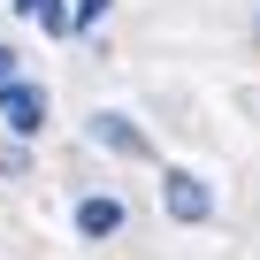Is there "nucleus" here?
<instances>
[{
	"label": "nucleus",
	"instance_id": "obj_4",
	"mask_svg": "<svg viewBox=\"0 0 260 260\" xmlns=\"http://www.w3.org/2000/svg\"><path fill=\"white\" fill-rule=\"evenodd\" d=\"M77 230H84V237H115V230H122V199H84V207H77Z\"/></svg>",
	"mask_w": 260,
	"mask_h": 260
},
{
	"label": "nucleus",
	"instance_id": "obj_1",
	"mask_svg": "<svg viewBox=\"0 0 260 260\" xmlns=\"http://www.w3.org/2000/svg\"><path fill=\"white\" fill-rule=\"evenodd\" d=\"M0 122H8L16 138H31V130L46 122V92H39V84H23V77H16V84H0Z\"/></svg>",
	"mask_w": 260,
	"mask_h": 260
},
{
	"label": "nucleus",
	"instance_id": "obj_3",
	"mask_svg": "<svg viewBox=\"0 0 260 260\" xmlns=\"http://www.w3.org/2000/svg\"><path fill=\"white\" fill-rule=\"evenodd\" d=\"M92 138L115 146V153H146V130H138V122H122V115H92Z\"/></svg>",
	"mask_w": 260,
	"mask_h": 260
},
{
	"label": "nucleus",
	"instance_id": "obj_6",
	"mask_svg": "<svg viewBox=\"0 0 260 260\" xmlns=\"http://www.w3.org/2000/svg\"><path fill=\"white\" fill-rule=\"evenodd\" d=\"M100 16H107V0H77V31H92Z\"/></svg>",
	"mask_w": 260,
	"mask_h": 260
},
{
	"label": "nucleus",
	"instance_id": "obj_8",
	"mask_svg": "<svg viewBox=\"0 0 260 260\" xmlns=\"http://www.w3.org/2000/svg\"><path fill=\"white\" fill-rule=\"evenodd\" d=\"M252 39H260V23H252Z\"/></svg>",
	"mask_w": 260,
	"mask_h": 260
},
{
	"label": "nucleus",
	"instance_id": "obj_7",
	"mask_svg": "<svg viewBox=\"0 0 260 260\" xmlns=\"http://www.w3.org/2000/svg\"><path fill=\"white\" fill-rule=\"evenodd\" d=\"M0 84H16V46H0Z\"/></svg>",
	"mask_w": 260,
	"mask_h": 260
},
{
	"label": "nucleus",
	"instance_id": "obj_5",
	"mask_svg": "<svg viewBox=\"0 0 260 260\" xmlns=\"http://www.w3.org/2000/svg\"><path fill=\"white\" fill-rule=\"evenodd\" d=\"M16 8H23V16H39V23H46L54 39H69V31H77V16H69V0H16Z\"/></svg>",
	"mask_w": 260,
	"mask_h": 260
},
{
	"label": "nucleus",
	"instance_id": "obj_2",
	"mask_svg": "<svg viewBox=\"0 0 260 260\" xmlns=\"http://www.w3.org/2000/svg\"><path fill=\"white\" fill-rule=\"evenodd\" d=\"M161 199H169V214H176V222H207V214H214V191H207L191 169H169Z\"/></svg>",
	"mask_w": 260,
	"mask_h": 260
}]
</instances>
